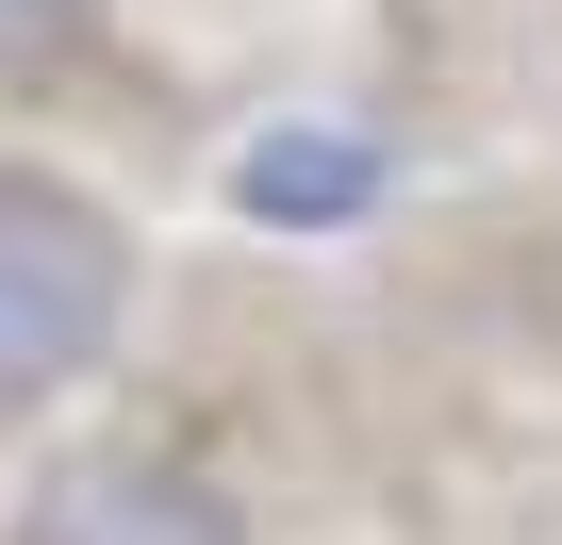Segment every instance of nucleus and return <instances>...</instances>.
Listing matches in <instances>:
<instances>
[{
  "label": "nucleus",
  "mask_w": 562,
  "mask_h": 545,
  "mask_svg": "<svg viewBox=\"0 0 562 545\" xmlns=\"http://www.w3.org/2000/svg\"><path fill=\"white\" fill-rule=\"evenodd\" d=\"M18 545H248V496L199 463V446H100L34 496Z\"/></svg>",
  "instance_id": "obj_2"
},
{
  "label": "nucleus",
  "mask_w": 562,
  "mask_h": 545,
  "mask_svg": "<svg viewBox=\"0 0 562 545\" xmlns=\"http://www.w3.org/2000/svg\"><path fill=\"white\" fill-rule=\"evenodd\" d=\"M83 34H100V0H0V83H50V67H83Z\"/></svg>",
  "instance_id": "obj_4"
},
{
  "label": "nucleus",
  "mask_w": 562,
  "mask_h": 545,
  "mask_svg": "<svg viewBox=\"0 0 562 545\" xmlns=\"http://www.w3.org/2000/svg\"><path fill=\"white\" fill-rule=\"evenodd\" d=\"M116 331H133V231L50 166H0V413L83 397Z\"/></svg>",
  "instance_id": "obj_1"
},
{
  "label": "nucleus",
  "mask_w": 562,
  "mask_h": 545,
  "mask_svg": "<svg viewBox=\"0 0 562 545\" xmlns=\"http://www.w3.org/2000/svg\"><path fill=\"white\" fill-rule=\"evenodd\" d=\"M232 198L281 215V231H315V215H364V198H381V149H364V133H315V116H281V133L232 166Z\"/></svg>",
  "instance_id": "obj_3"
}]
</instances>
